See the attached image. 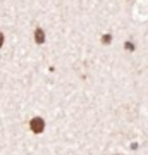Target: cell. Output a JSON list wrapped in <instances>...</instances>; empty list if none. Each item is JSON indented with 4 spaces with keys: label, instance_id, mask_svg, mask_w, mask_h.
Returning <instances> with one entry per match:
<instances>
[{
    "label": "cell",
    "instance_id": "obj_1",
    "mask_svg": "<svg viewBox=\"0 0 148 155\" xmlns=\"http://www.w3.org/2000/svg\"><path fill=\"white\" fill-rule=\"evenodd\" d=\"M43 119H40V117H35L33 121H31V129H33V133H41L43 131Z\"/></svg>",
    "mask_w": 148,
    "mask_h": 155
},
{
    "label": "cell",
    "instance_id": "obj_2",
    "mask_svg": "<svg viewBox=\"0 0 148 155\" xmlns=\"http://www.w3.org/2000/svg\"><path fill=\"white\" fill-rule=\"evenodd\" d=\"M35 38H36V41H38V43H43V41H45L43 31H41V29H36V31H35Z\"/></svg>",
    "mask_w": 148,
    "mask_h": 155
},
{
    "label": "cell",
    "instance_id": "obj_3",
    "mask_svg": "<svg viewBox=\"0 0 148 155\" xmlns=\"http://www.w3.org/2000/svg\"><path fill=\"white\" fill-rule=\"evenodd\" d=\"M2 45H4V35L0 33V47H2Z\"/></svg>",
    "mask_w": 148,
    "mask_h": 155
}]
</instances>
